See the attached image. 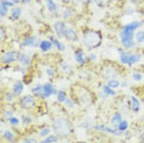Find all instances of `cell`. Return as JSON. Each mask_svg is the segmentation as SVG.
<instances>
[{"instance_id":"obj_37","label":"cell","mask_w":144,"mask_h":143,"mask_svg":"<svg viewBox=\"0 0 144 143\" xmlns=\"http://www.w3.org/2000/svg\"><path fill=\"white\" fill-rule=\"evenodd\" d=\"M130 1H131V2H136L137 0H130Z\"/></svg>"},{"instance_id":"obj_11","label":"cell","mask_w":144,"mask_h":143,"mask_svg":"<svg viewBox=\"0 0 144 143\" xmlns=\"http://www.w3.org/2000/svg\"><path fill=\"white\" fill-rule=\"evenodd\" d=\"M139 26H140V23L139 22H133L125 26L124 31H129V32H134V31Z\"/></svg>"},{"instance_id":"obj_20","label":"cell","mask_w":144,"mask_h":143,"mask_svg":"<svg viewBox=\"0 0 144 143\" xmlns=\"http://www.w3.org/2000/svg\"><path fill=\"white\" fill-rule=\"evenodd\" d=\"M21 8L19 7H17V8L14 9L12 11V17L14 19H18L19 17L20 14H21Z\"/></svg>"},{"instance_id":"obj_3","label":"cell","mask_w":144,"mask_h":143,"mask_svg":"<svg viewBox=\"0 0 144 143\" xmlns=\"http://www.w3.org/2000/svg\"><path fill=\"white\" fill-rule=\"evenodd\" d=\"M120 37H121V43L125 47L130 48L134 46L133 32L123 31L120 35Z\"/></svg>"},{"instance_id":"obj_16","label":"cell","mask_w":144,"mask_h":143,"mask_svg":"<svg viewBox=\"0 0 144 143\" xmlns=\"http://www.w3.org/2000/svg\"><path fill=\"white\" fill-rule=\"evenodd\" d=\"M121 121V115L120 114H116L114 116L112 117V120H111V123H112V125H118V123H120Z\"/></svg>"},{"instance_id":"obj_30","label":"cell","mask_w":144,"mask_h":143,"mask_svg":"<svg viewBox=\"0 0 144 143\" xmlns=\"http://www.w3.org/2000/svg\"><path fill=\"white\" fill-rule=\"evenodd\" d=\"M76 61L78 62H79V63L82 62V61H83V53L81 52H78V53L76 54Z\"/></svg>"},{"instance_id":"obj_29","label":"cell","mask_w":144,"mask_h":143,"mask_svg":"<svg viewBox=\"0 0 144 143\" xmlns=\"http://www.w3.org/2000/svg\"><path fill=\"white\" fill-rule=\"evenodd\" d=\"M127 123L126 121H122L119 125V129L120 130H124L127 129Z\"/></svg>"},{"instance_id":"obj_34","label":"cell","mask_w":144,"mask_h":143,"mask_svg":"<svg viewBox=\"0 0 144 143\" xmlns=\"http://www.w3.org/2000/svg\"><path fill=\"white\" fill-rule=\"evenodd\" d=\"M23 143H37V141L35 139H25Z\"/></svg>"},{"instance_id":"obj_8","label":"cell","mask_w":144,"mask_h":143,"mask_svg":"<svg viewBox=\"0 0 144 143\" xmlns=\"http://www.w3.org/2000/svg\"><path fill=\"white\" fill-rule=\"evenodd\" d=\"M65 36L66 38L69 41H75L77 40V35H76L75 31L72 28H66L65 32Z\"/></svg>"},{"instance_id":"obj_23","label":"cell","mask_w":144,"mask_h":143,"mask_svg":"<svg viewBox=\"0 0 144 143\" xmlns=\"http://www.w3.org/2000/svg\"><path fill=\"white\" fill-rule=\"evenodd\" d=\"M136 39L138 42H141L144 41V32L140 31L136 35Z\"/></svg>"},{"instance_id":"obj_27","label":"cell","mask_w":144,"mask_h":143,"mask_svg":"<svg viewBox=\"0 0 144 143\" xmlns=\"http://www.w3.org/2000/svg\"><path fill=\"white\" fill-rule=\"evenodd\" d=\"M57 98H58V101L62 102V101H65V99H66V95L62 91H60V92H58V95H57Z\"/></svg>"},{"instance_id":"obj_31","label":"cell","mask_w":144,"mask_h":143,"mask_svg":"<svg viewBox=\"0 0 144 143\" xmlns=\"http://www.w3.org/2000/svg\"><path fill=\"white\" fill-rule=\"evenodd\" d=\"M50 133V129L49 128H45V129H42V131L41 132V136H45V135H48Z\"/></svg>"},{"instance_id":"obj_12","label":"cell","mask_w":144,"mask_h":143,"mask_svg":"<svg viewBox=\"0 0 144 143\" xmlns=\"http://www.w3.org/2000/svg\"><path fill=\"white\" fill-rule=\"evenodd\" d=\"M23 89V84H21V82L18 81L13 87V94L15 95H18L22 92Z\"/></svg>"},{"instance_id":"obj_6","label":"cell","mask_w":144,"mask_h":143,"mask_svg":"<svg viewBox=\"0 0 144 143\" xmlns=\"http://www.w3.org/2000/svg\"><path fill=\"white\" fill-rule=\"evenodd\" d=\"M21 105L24 108H31L35 105L34 99L30 95H26L21 100Z\"/></svg>"},{"instance_id":"obj_10","label":"cell","mask_w":144,"mask_h":143,"mask_svg":"<svg viewBox=\"0 0 144 143\" xmlns=\"http://www.w3.org/2000/svg\"><path fill=\"white\" fill-rule=\"evenodd\" d=\"M12 6H13L12 3H10V2H2V6H1V11H0L1 16L2 17V16L6 15V13H7V7Z\"/></svg>"},{"instance_id":"obj_5","label":"cell","mask_w":144,"mask_h":143,"mask_svg":"<svg viewBox=\"0 0 144 143\" xmlns=\"http://www.w3.org/2000/svg\"><path fill=\"white\" fill-rule=\"evenodd\" d=\"M140 56L137 54L126 55L122 54L121 56V61L124 64H133L140 60Z\"/></svg>"},{"instance_id":"obj_19","label":"cell","mask_w":144,"mask_h":143,"mask_svg":"<svg viewBox=\"0 0 144 143\" xmlns=\"http://www.w3.org/2000/svg\"><path fill=\"white\" fill-rule=\"evenodd\" d=\"M131 100L133 101V106H134V109L135 111H138L139 108H140V103H139L138 100L135 97L132 96L131 97Z\"/></svg>"},{"instance_id":"obj_33","label":"cell","mask_w":144,"mask_h":143,"mask_svg":"<svg viewBox=\"0 0 144 143\" xmlns=\"http://www.w3.org/2000/svg\"><path fill=\"white\" fill-rule=\"evenodd\" d=\"M10 123L12 124V125H17L19 123V120L15 117H13L10 119Z\"/></svg>"},{"instance_id":"obj_15","label":"cell","mask_w":144,"mask_h":143,"mask_svg":"<svg viewBox=\"0 0 144 143\" xmlns=\"http://www.w3.org/2000/svg\"><path fill=\"white\" fill-rule=\"evenodd\" d=\"M33 92L35 94H36V95H39V96H42V95L45 96V92H44L43 87L42 88L40 86H37V87L33 89Z\"/></svg>"},{"instance_id":"obj_24","label":"cell","mask_w":144,"mask_h":143,"mask_svg":"<svg viewBox=\"0 0 144 143\" xmlns=\"http://www.w3.org/2000/svg\"><path fill=\"white\" fill-rule=\"evenodd\" d=\"M4 136L9 141H13V139H14L13 135L10 131H6L4 134Z\"/></svg>"},{"instance_id":"obj_21","label":"cell","mask_w":144,"mask_h":143,"mask_svg":"<svg viewBox=\"0 0 144 143\" xmlns=\"http://www.w3.org/2000/svg\"><path fill=\"white\" fill-rule=\"evenodd\" d=\"M51 39H52V41H53V42L55 44V45L57 46V48H58L59 51H63V50H65V46H64V45H62L61 42H60L58 40L54 39L53 38H52Z\"/></svg>"},{"instance_id":"obj_26","label":"cell","mask_w":144,"mask_h":143,"mask_svg":"<svg viewBox=\"0 0 144 143\" xmlns=\"http://www.w3.org/2000/svg\"><path fill=\"white\" fill-rule=\"evenodd\" d=\"M120 83L118 81H116V80H111L108 82V86L110 87H117L119 86Z\"/></svg>"},{"instance_id":"obj_36","label":"cell","mask_w":144,"mask_h":143,"mask_svg":"<svg viewBox=\"0 0 144 143\" xmlns=\"http://www.w3.org/2000/svg\"><path fill=\"white\" fill-rule=\"evenodd\" d=\"M30 1H31V0H22V2H23V3H29Z\"/></svg>"},{"instance_id":"obj_32","label":"cell","mask_w":144,"mask_h":143,"mask_svg":"<svg viewBox=\"0 0 144 143\" xmlns=\"http://www.w3.org/2000/svg\"><path fill=\"white\" fill-rule=\"evenodd\" d=\"M133 78H134V79L136 81H140V80H141V78H142V76H141L140 74L136 73L133 75Z\"/></svg>"},{"instance_id":"obj_18","label":"cell","mask_w":144,"mask_h":143,"mask_svg":"<svg viewBox=\"0 0 144 143\" xmlns=\"http://www.w3.org/2000/svg\"><path fill=\"white\" fill-rule=\"evenodd\" d=\"M20 61L23 66H25L29 63V58L26 54H23L20 58Z\"/></svg>"},{"instance_id":"obj_9","label":"cell","mask_w":144,"mask_h":143,"mask_svg":"<svg viewBox=\"0 0 144 143\" xmlns=\"http://www.w3.org/2000/svg\"><path fill=\"white\" fill-rule=\"evenodd\" d=\"M38 45V41H37V38L34 37H29V38H27L23 42V45L25 46H37Z\"/></svg>"},{"instance_id":"obj_25","label":"cell","mask_w":144,"mask_h":143,"mask_svg":"<svg viewBox=\"0 0 144 143\" xmlns=\"http://www.w3.org/2000/svg\"><path fill=\"white\" fill-rule=\"evenodd\" d=\"M104 92L106 93V94H108V95H113L116 94V92H115L114 91L111 90V89L110 88V87H108V86H104Z\"/></svg>"},{"instance_id":"obj_7","label":"cell","mask_w":144,"mask_h":143,"mask_svg":"<svg viewBox=\"0 0 144 143\" xmlns=\"http://www.w3.org/2000/svg\"><path fill=\"white\" fill-rule=\"evenodd\" d=\"M54 28H55L56 34H57V35L58 37H61L65 35L66 28H65V25L64 23L61 22V21H57V22L55 23Z\"/></svg>"},{"instance_id":"obj_35","label":"cell","mask_w":144,"mask_h":143,"mask_svg":"<svg viewBox=\"0 0 144 143\" xmlns=\"http://www.w3.org/2000/svg\"><path fill=\"white\" fill-rule=\"evenodd\" d=\"M47 74H48L49 76H52L53 75V71H52V70H51V69H49V70H47Z\"/></svg>"},{"instance_id":"obj_17","label":"cell","mask_w":144,"mask_h":143,"mask_svg":"<svg viewBox=\"0 0 144 143\" xmlns=\"http://www.w3.org/2000/svg\"><path fill=\"white\" fill-rule=\"evenodd\" d=\"M47 7H48V9H49V11H54L57 9V6H56V4L54 3V2L52 0H47Z\"/></svg>"},{"instance_id":"obj_14","label":"cell","mask_w":144,"mask_h":143,"mask_svg":"<svg viewBox=\"0 0 144 143\" xmlns=\"http://www.w3.org/2000/svg\"><path fill=\"white\" fill-rule=\"evenodd\" d=\"M43 90L45 94V96L48 97L50 95L53 93V88H52V86H51L49 84H47L45 86H43Z\"/></svg>"},{"instance_id":"obj_28","label":"cell","mask_w":144,"mask_h":143,"mask_svg":"<svg viewBox=\"0 0 144 143\" xmlns=\"http://www.w3.org/2000/svg\"><path fill=\"white\" fill-rule=\"evenodd\" d=\"M96 128L98 129H100V130H104V131H107V132H109V133H116V130H112V129H110V128L108 127H105V126H96Z\"/></svg>"},{"instance_id":"obj_4","label":"cell","mask_w":144,"mask_h":143,"mask_svg":"<svg viewBox=\"0 0 144 143\" xmlns=\"http://www.w3.org/2000/svg\"><path fill=\"white\" fill-rule=\"evenodd\" d=\"M20 57V54L17 52H9L3 56L2 61L4 63H11L12 62L17 60Z\"/></svg>"},{"instance_id":"obj_1","label":"cell","mask_w":144,"mask_h":143,"mask_svg":"<svg viewBox=\"0 0 144 143\" xmlns=\"http://www.w3.org/2000/svg\"><path fill=\"white\" fill-rule=\"evenodd\" d=\"M53 129L58 135L65 136L71 132V124L66 119H58L54 123Z\"/></svg>"},{"instance_id":"obj_13","label":"cell","mask_w":144,"mask_h":143,"mask_svg":"<svg viewBox=\"0 0 144 143\" xmlns=\"http://www.w3.org/2000/svg\"><path fill=\"white\" fill-rule=\"evenodd\" d=\"M52 46V44H51V42L47 41H43L41 42L40 44V48L43 51H46L49 50L50 48Z\"/></svg>"},{"instance_id":"obj_22","label":"cell","mask_w":144,"mask_h":143,"mask_svg":"<svg viewBox=\"0 0 144 143\" xmlns=\"http://www.w3.org/2000/svg\"><path fill=\"white\" fill-rule=\"evenodd\" d=\"M57 140V139L56 138V136H53V135H51L49 137H47L45 140H43L41 143H52L54 142H56Z\"/></svg>"},{"instance_id":"obj_2","label":"cell","mask_w":144,"mask_h":143,"mask_svg":"<svg viewBox=\"0 0 144 143\" xmlns=\"http://www.w3.org/2000/svg\"><path fill=\"white\" fill-rule=\"evenodd\" d=\"M100 36L94 31H89L84 35V42L88 48H93L98 46L100 42Z\"/></svg>"}]
</instances>
